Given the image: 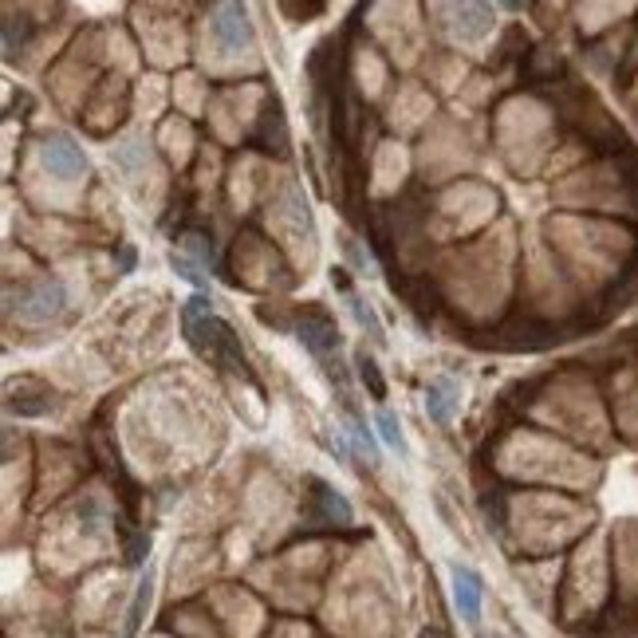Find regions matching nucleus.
I'll list each match as a JSON object with an SVG mask.
<instances>
[{
  "label": "nucleus",
  "mask_w": 638,
  "mask_h": 638,
  "mask_svg": "<svg viewBox=\"0 0 638 638\" xmlns=\"http://www.w3.org/2000/svg\"><path fill=\"white\" fill-rule=\"evenodd\" d=\"M296 335H300V343L316 355L319 363L327 367V375L343 383V363H339V327H335V319L327 316V312H319V308H308V312H300V319H296Z\"/></svg>",
  "instance_id": "nucleus-1"
},
{
  "label": "nucleus",
  "mask_w": 638,
  "mask_h": 638,
  "mask_svg": "<svg viewBox=\"0 0 638 638\" xmlns=\"http://www.w3.org/2000/svg\"><path fill=\"white\" fill-rule=\"evenodd\" d=\"M67 304V292L60 280H52V276H44V280H36V284H28L24 292H20V304H12L20 319H28V323H48V319H56L64 312Z\"/></svg>",
  "instance_id": "nucleus-2"
},
{
  "label": "nucleus",
  "mask_w": 638,
  "mask_h": 638,
  "mask_svg": "<svg viewBox=\"0 0 638 638\" xmlns=\"http://www.w3.org/2000/svg\"><path fill=\"white\" fill-rule=\"evenodd\" d=\"M213 36L229 52H241V48L253 44V24H249V12H245L241 0H221L213 8Z\"/></svg>",
  "instance_id": "nucleus-3"
},
{
  "label": "nucleus",
  "mask_w": 638,
  "mask_h": 638,
  "mask_svg": "<svg viewBox=\"0 0 638 638\" xmlns=\"http://www.w3.org/2000/svg\"><path fill=\"white\" fill-rule=\"evenodd\" d=\"M308 520H316V524H327V528H347L351 524V505L327 485V481H319V477H308Z\"/></svg>",
  "instance_id": "nucleus-4"
},
{
  "label": "nucleus",
  "mask_w": 638,
  "mask_h": 638,
  "mask_svg": "<svg viewBox=\"0 0 638 638\" xmlns=\"http://www.w3.org/2000/svg\"><path fill=\"white\" fill-rule=\"evenodd\" d=\"M40 158H44V166L56 174V178H79L83 170H87V162H83V154H79V146L64 138V134H56V138H44L40 142Z\"/></svg>",
  "instance_id": "nucleus-5"
},
{
  "label": "nucleus",
  "mask_w": 638,
  "mask_h": 638,
  "mask_svg": "<svg viewBox=\"0 0 638 638\" xmlns=\"http://www.w3.org/2000/svg\"><path fill=\"white\" fill-rule=\"evenodd\" d=\"M449 16H453V28L465 36V40H477L493 28V8L489 0H449Z\"/></svg>",
  "instance_id": "nucleus-6"
},
{
  "label": "nucleus",
  "mask_w": 638,
  "mask_h": 638,
  "mask_svg": "<svg viewBox=\"0 0 638 638\" xmlns=\"http://www.w3.org/2000/svg\"><path fill=\"white\" fill-rule=\"evenodd\" d=\"M481 595H485L481 575L469 572V568H453V599H457L461 619H469V623L481 619Z\"/></svg>",
  "instance_id": "nucleus-7"
},
{
  "label": "nucleus",
  "mask_w": 638,
  "mask_h": 638,
  "mask_svg": "<svg viewBox=\"0 0 638 638\" xmlns=\"http://www.w3.org/2000/svg\"><path fill=\"white\" fill-rule=\"evenodd\" d=\"M426 410L438 426H449L453 422V410H457V383L453 379H434L430 390H426Z\"/></svg>",
  "instance_id": "nucleus-8"
},
{
  "label": "nucleus",
  "mask_w": 638,
  "mask_h": 638,
  "mask_svg": "<svg viewBox=\"0 0 638 638\" xmlns=\"http://www.w3.org/2000/svg\"><path fill=\"white\" fill-rule=\"evenodd\" d=\"M256 142L272 154H284L288 150V127H284V115H280V103L272 99L268 111L260 115V130H256Z\"/></svg>",
  "instance_id": "nucleus-9"
},
{
  "label": "nucleus",
  "mask_w": 638,
  "mask_h": 638,
  "mask_svg": "<svg viewBox=\"0 0 638 638\" xmlns=\"http://www.w3.org/2000/svg\"><path fill=\"white\" fill-rule=\"evenodd\" d=\"M359 119H363L359 103H355L351 95H339V103H335V127H339V138H343V142H355Z\"/></svg>",
  "instance_id": "nucleus-10"
},
{
  "label": "nucleus",
  "mask_w": 638,
  "mask_h": 638,
  "mask_svg": "<svg viewBox=\"0 0 638 638\" xmlns=\"http://www.w3.org/2000/svg\"><path fill=\"white\" fill-rule=\"evenodd\" d=\"M8 410L20 414V418H44L52 410V398L48 394H12L8 398Z\"/></svg>",
  "instance_id": "nucleus-11"
},
{
  "label": "nucleus",
  "mask_w": 638,
  "mask_h": 638,
  "mask_svg": "<svg viewBox=\"0 0 638 638\" xmlns=\"http://www.w3.org/2000/svg\"><path fill=\"white\" fill-rule=\"evenodd\" d=\"M355 367H359V379H363V386L371 390V398H386L383 371H379V363H375L367 351H359V355H355Z\"/></svg>",
  "instance_id": "nucleus-12"
},
{
  "label": "nucleus",
  "mask_w": 638,
  "mask_h": 638,
  "mask_svg": "<svg viewBox=\"0 0 638 638\" xmlns=\"http://www.w3.org/2000/svg\"><path fill=\"white\" fill-rule=\"evenodd\" d=\"M111 158H115V166H119L123 174H134V170L142 166V158H146V146H142L138 138H127V142H119V146H115V154H111Z\"/></svg>",
  "instance_id": "nucleus-13"
},
{
  "label": "nucleus",
  "mask_w": 638,
  "mask_h": 638,
  "mask_svg": "<svg viewBox=\"0 0 638 638\" xmlns=\"http://www.w3.org/2000/svg\"><path fill=\"white\" fill-rule=\"evenodd\" d=\"M375 426H379V438H383L390 449H398V453H406V438H402V426H398V418L379 406V414H375Z\"/></svg>",
  "instance_id": "nucleus-14"
},
{
  "label": "nucleus",
  "mask_w": 638,
  "mask_h": 638,
  "mask_svg": "<svg viewBox=\"0 0 638 638\" xmlns=\"http://www.w3.org/2000/svg\"><path fill=\"white\" fill-rule=\"evenodd\" d=\"M150 591H154V572H146L138 579V591H134V603H130V615H127V631H138L142 611L150 607Z\"/></svg>",
  "instance_id": "nucleus-15"
},
{
  "label": "nucleus",
  "mask_w": 638,
  "mask_h": 638,
  "mask_svg": "<svg viewBox=\"0 0 638 638\" xmlns=\"http://www.w3.org/2000/svg\"><path fill=\"white\" fill-rule=\"evenodd\" d=\"M182 249L197 256V264H217V249L205 233H182Z\"/></svg>",
  "instance_id": "nucleus-16"
},
{
  "label": "nucleus",
  "mask_w": 638,
  "mask_h": 638,
  "mask_svg": "<svg viewBox=\"0 0 638 638\" xmlns=\"http://www.w3.org/2000/svg\"><path fill=\"white\" fill-rule=\"evenodd\" d=\"M347 300H351V312H355V319H359V323H363V327H367V335H371V339H379V343H383V323H379V319H375V312H371V308H367V304H363V300H359V296H355V292H347Z\"/></svg>",
  "instance_id": "nucleus-17"
},
{
  "label": "nucleus",
  "mask_w": 638,
  "mask_h": 638,
  "mask_svg": "<svg viewBox=\"0 0 638 638\" xmlns=\"http://www.w3.org/2000/svg\"><path fill=\"white\" fill-rule=\"evenodd\" d=\"M560 71V60L548 52V48H540L536 56H532V64H528V75L532 79H548V75H556Z\"/></svg>",
  "instance_id": "nucleus-18"
},
{
  "label": "nucleus",
  "mask_w": 638,
  "mask_h": 638,
  "mask_svg": "<svg viewBox=\"0 0 638 638\" xmlns=\"http://www.w3.org/2000/svg\"><path fill=\"white\" fill-rule=\"evenodd\" d=\"M170 260H174V268H178V276H186L190 284H197V288H205V276L197 272V264H193V260H186V256H182V253H174V256H170Z\"/></svg>",
  "instance_id": "nucleus-19"
},
{
  "label": "nucleus",
  "mask_w": 638,
  "mask_h": 638,
  "mask_svg": "<svg viewBox=\"0 0 638 638\" xmlns=\"http://www.w3.org/2000/svg\"><path fill=\"white\" fill-rule=\"evenodd\" d=\"M146 548H150V540H146V536H130V540H127V560H130V564H142V560H146Z\"/></svg>",
  "instance_id": "nucleus-20"
},
{
  "label": "nucleus",
  "mask_w": 638,
  "mask_h": 638,
  "mask_svg": "<svg viewBox=\"0 0 638 638\" xmlns=\"http://www.w3.org/2000/svg\"><path fill=\"white\" fill-rule=\"evenodd\" d=\"M130 268H134V249L123 245V249H119V272H130Z\"/></svg>",
  "instance_id": "nucleus-21"
}]
</instances>
